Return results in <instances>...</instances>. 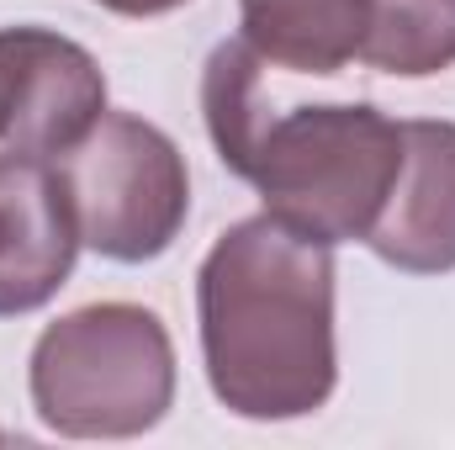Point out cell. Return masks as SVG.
Masks as SVG:
<instances>
[{"label":"cell","instance_id":"cell-1","mask_svg":"<svg viewBox=\"0 0 455 450\" xmlns=\"http://www.w3.org/2000/svg\"><path fill=\"white\" fill-rule=\"evenodd\" d=\"M202 360L228 414L281 424L334 398V254L270 213L233 223L196 276Z\"/></svg>","mask_w":455,"mask_h":450},{"label":"cell","instance_id":"cell-2","mask_svg":"<svg viewBox=\"0 0 455 450\" xmlns=\"http://www.w3.org/2000/svg\"><path fill=\"white\" fill-rule=\"evenodd\" d=\"M403 170V122L376 107H291L265 117L243 181L265 213L318 244L365 238Z\"/></svg>","mask_w":455,"mask_h":450},{"label":"cell","instance_id":"cell-3","mask_svg":"<svg viewBox=\"0 0 455 450\" xmlns=\"http://www.w3.org/2000/svg\"><path fill=\"white\" fill-rule=\"evenodd\" d=\"M27 382L53 435L132 440L175 403V344L138 302H91L37 334Z\"/></svg>","mask_w":455,"mask_h":450},{"label":"cell","instance_id":"cell-4","mask_svg":"<svg viewBox=\"0 0 455 450\" xmlns=\"http://www.w3.org/2000/svg\"><path fill=\"white\" fill-rule=\"evenodd\" d=\"M80 238L116 265L159 260L191 213V175L175 138L132 112H101V122L59 154Z\"/></svg>","mask_w":455,"mask_h":450},{"label":"cell","instance_id":"cell-5","mask_svg":"<svg viewBox=\"0 0 455 450\" xmlns=\"http://www.w3.org/2000/svg\"><path fill=\"white\" fill-rule=\"evenodd\" d=\"M107 112L101 64L48 27H0V143L59 159Z\"/></svg>","mask_w":455,"mask_h":450},{"label":"cell","instance_id":"cell-6","mask_svg":"<svg viewBox=\"0 0 455 450\" xmlns=\"http://www.w3.org/2000/svg\"><path fill=\"white\" fill-rule=\"evenodd\" d=\"M80 218L59 159L0 154V318L37 313L59 297L80 254Z\"/></svg>","mask_w":455,"mask_h":450},{"label":"cell","instance_id":"cell-7","mask_svg":"<svg viewBox=\"0 0 455 450\" xmlns=\"http://www.w3.org/2000/svg\"><path fill=\"white\" fill-rule=\"evenodd\" d=\"M365 244L408 276L455 270V122H403V170Z\"/></svg>","mask_w":455,"mask_h":450},{"label":"cell","instance_id":"cell-8","mask_svg":"<svg viewBox=\"0 0 455 450\" xmlns=\"http://www.w3.org/2000/svg\"><path fill=\"white\" fill-rule=\"evenodd\" d=\"M243 43L291 75H339L365 48L371 0H238Z\"/></svg>","mask_w":455,"mask_h":450},{"label":"cell","instance_id":"cell-9","mask_svg":"<svg viewBox=\"0 0 455 450\" xmlns=\"http://www.w3.org/2000/svg\"><path fill=\"white\" fill-rule=\"evenodd\" d=\"M360 64L424 80L455 64V0H371Z\"/></svg>","mask_w":455,"mask_h":450},{"label":"cell","instance_id":"cell-10","mask_svg":"<svg viewBox=\"0 0 455 450\" xmlns=\"http://www.w3.org/2000/svg\"><path fill=\"white\" fill-rule=\"evenodd\" d=\"M259 53L243 43V37H228L212 48L207 59V75H202V112H207V133H212V149L228 170L238 175L249 149H254V133L259 122L270 117L265 107V91H259Z\"/></svg>","mask_w":455,"mask_h":450},{"label":"cell","instance_id":"cell-11","mask_svg":"<svg viewBox=\"0 0 455 450\" xmlns=\"http://www.w3.org/2000/svg\"><path fill=\"white\" fill-rule=\"evenodd\" d=\"M101 11H116V16H164V11H175V5H186V0H96Z\"/></svg>","mask_w":455,"mask_h":450}]
</instances>
